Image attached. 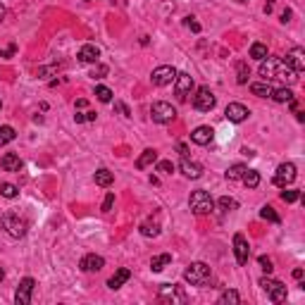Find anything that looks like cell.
I'll list each match as a JSON object with an SVG mask.
<instances>
[{
    "mask_svg": "<svg viewBox=\"0 0 305 305\" xmlns=\"http://www.w3.org/2000/svg\"><path fill=\"white\" fill-rule=\"evenodd\" d=\"M210 277H212V272H210V267L205 262H191L188 267L184 269V279L191 286H205L210 282Z\"/></svg>",
    "mask_w": 305,
    "mask_h": 305,
    "instance_id": "7a4b0ae2",
    "label": "cell"
},
{
    "mask_svg": "<svg viewBox=\"0 0 305 305\" xmlns=\"http://www.w3.org/2000/svg\"><path fill=\"white\" fill-rule=\"evenodd\" d=\"M181 172H184V177H188V179H200V177H203V167H200L198 162H191L188 158L181 160Z\"/></svg>",
    "mask_w": 305,
    "mask_h": 305,
    "instance_id": "ac0fdd59",
    "label": "cell"
},
{
    "mask_svg": "<svg viewBox=\"0 0 305 305\" xmlns=\"http://www.w3.org/2000/svg\"><path fill=\"white\" fill-rule=\"evenodd\" d=\"M177 70L172 67V65H162L158 70H153V84L155 86H169V84H174V79H177Z\"/></svg>",
    "mask_w": 305,
    "mask_h": 305,
    "instance_id": "ba28073f",
    "label": "cell"
},
{
    "mask_svg": "<svg viewBox=\"0 0 305 305\" xmlns=\"http://www.w3.org/2000/svg\"><path fill=\"white\" fill-rule=\"evenodd\" d=\"M153 162H158V150L145 148L143 153H141V158L136 160V167H139V169H145V167H148V164H153Z\"/></svg>",
    "mask_w": 305,
    "mask_h": 305,
    "instance_id": "7402d4cb",
    "label": "cell"
},
{
    "mask_svg": "<svg viewBox=\"0 0 305 305\" xmlns=\"http://www.w3.org/2000/svg\"><path fill=\"white\" fill-rule=\"evenodd\" d=\"M269 98H272V100H277V103H291V100H296V98H293V91L286 89V86H282V89H274Z\"/></svg>",
    "mask_w": 305,
    "mask_h": 305,
    "instance_id": "603a6c76",
    "label": "cell"
},
{
    "mask_svg": "<svg viewBox=\"0 0 305 305\" xmlns=\"http://www.w3.org/2000/svg\"><path fill=\"white\" fill-rule=\"evenodd\" d=\"M248 108L246 105H241V103H229L227 105V110H224V117L229 119V122H234V124H238V122H243V119H248Z\"/></svg>",
    "mask_w": 305,
    "mask_h": 305,
    "instance_id": "7c38bea8",
    "label": "cell"
},
{
    "mask_svg": "<svg viewBox=\"0 0 305 305\" xmlns=\"http://www.w3.org/2000/svg\"><path fill=\"white\" fill-rule=\"evenodd\" d=\"M0 196L2 198H17L19 188L15 186V184H0Z\"/></svg>",
    "mask_w": 305,
    "mask_h": 305,
    "instance_id": "1f68e13d",
    "label": "cell"
},
{
    "mask_svg": "<svg viewBox=\"0 0 305 305\" xmlns=\"http://www.w3.org/2000/svg\"><path fill=\"white\" fill-rule=\"evenodd\" d=\"M115 110H119V112H122V115H124V117H131V110L126 108L124 103H119V100H117V103H115Z\"/></svg>",
    "mask_w": 305,
    "mask_h": 305,
    "instance_id": "7bdbcfd3",
    "label": "cell"
},
{
    "mask_svg": "<svg viewBox=\"0 0 305 305\" xmlns=\"http://www.w3.org/2000/svg\"><path fill=\"white\" fill-rule=\"evenodd\" d=\"M158 172H162V174H172V172H174V162L172 160H160L158 162Z\"/></svg>",
    "mask_w": 305,
    "mask_h": 305,
    "instance_id": "8d00e7d4",
    "label": "cell"
},
{
    "mask_svg": "<svg viewBox=\"0 0 305 305\" xmlns=\"http://www.w3.org/2000/svg\"><path fill=\"white\" fill-rule=\"evenodd\" d=\"M141 234H143V236H158V234H160V227H158V224H141Z\"/></svg>",
    "mask_w": 305,
    "mask_h": 305,
    "instance_id": "ab89813d",
    "label": "cell"
},
{
    "mask_svg": "<svg viewBox=\"0 0 305 305\" xmlns=\"http://www.w3.org/2000/svg\"><path fill=\"white\" fill-rule=\"evenodd\" d=\"M150 117H153V122H158V124H169V122H174L177 110L172 108V103L158 100V103H153V108H150Z\"/></svg>",
    "mask_w": 305,
    "mask_h": 305,
    "instance_id": "5b68a950",
    "label": "cell"
},
{
    "mask_svg": "<svg viewBox=\"0 0 305 305\" xmlns=\"http://www.w3.org/2000/svg\"><path fill=\"white\" fill-rule=\"evenodd\" d=\"M288 17H291V10H284V15H282V22L286 24V22H288Z\"/></svg>",
    "mask_w": 305,
    "mask_h": 305,
    "instance_id": "681fc988",
    "label": "cell"
},
{
    "mask_svg": "<svg viewBox=\"0 0 305 305\" xmlns=\"http://www.w3.org/2000/svg\"><path fill=\"white\" fill-rule=\"evenodd\" d=\"M293 277H296V279H303V269H301V267L293 269Z\"/></svg>",
    "mask_w": 305,
    "mask_h": 305,
    "instance_id": "c3c4849f",
    "label": "cell"
},
{
    "mask_svg": "<svg viewBox=\"0 0 305 305\" xmlns=\"http://www.w3.org/2000/svg\"><path fill=\"white\" fill-rule=\"evenodd\" d=\"M260 217H262V219H267V222H274V224H279V222H282L279 215L274 212V208H272V205H265V208L260 210Z\"/></svg>",
    "mask_w": 305,
    "mask_h": 305,
    "instance_id": "d6a6232c",
    "label": "cell"
},
{
    "mask_svg": "<svg viewBox=\"0 0 305 305\" xmlns=\"http://www.w3.org/2000/svg\"><path fill=\"white\" fill-rule=\"evenodd\" d=\"M160 298H177V301H186V296L181 293V288L179 286H174V284H162L160 288Z\"/></svg>",
    "mask_w": 305,
    "mask_h": 305,
    "instance_id": "ffe728a7",
    "label": "cell"
},
{
    "mask_svg": "<svg viewBox=\"0 0 305 305\" xmlns=\"http://www.w3.org/2000/svg\"><path fill=\"white\" fill-rule=\"evenodd\" d=\"M105 74H108V67H105V65H98V62H95V67H93L91 76H93V79H103Z\"/></svg>",
    "mask_w": 305,
    "mask_h": 305,
    "instance_id": "60d3db41",
    "label": "cell"
},
{
    "mask_svg": "<svg viewBox=\"0 0 305 305\" xmlns=\"http://www.w3.org/2000/svg\"><path fill=\"white\" fill-rule=\"evenodd\" d=\"M86 105H89V103H86L84 98H79V100H76V108H86Z\"/></svg>",
    "mask_w": 305,
    "mask_h": 305,
    "instance_id": "f907efd6",
    "label": "cell"
},
{
    "mask_svg": "<svg viewBox=\"0 0 305 305\" xmlns=\"http://www.w3.org/2000/svg\"><path fill=\"white\" fill-rule=\"evenodd\" d=\"M79 267H81V272H100V269L105 267V260L100 255H95V253H89V255L81 258Z\"/></svg>",
    "mask_w": 305,
    "mask_h": 305,
    "instance_id": "5bb4252c",
    "label": "cell"
},
{
    "mask_svg": "<svg viewBox=\"0 0 305 305\" xmlns=\"http://www.w3.org/2000/svg\"><path fill=\"white\" fill-rule=\"evenodd\" d=\"M286 62L291 65V70L293 72H303L305 70V53H303V48H293L291 53L286 55Z\"/></svg>",
    "mask_w": 305,
    "mask_h": 305,
    "instance_id": "9a60e30c",
    "label": "cell"
},
{
    "mask_svg": "<svg viewBox=\"0 0 305 305\" xmlns=\"http://www.w3.org/2000/svg\"><path fill=\"white\" fill-rule=\"evenodd\" d=\"M236 67H238V76H236V81H238V84H246V81H248V76H251V72H248V65H246V62H238Z\"/></svg>",
    "mask_w": 305,
    "mask_h": 305,
    "instance_id": "d590c367",
    "label": "cell"
},
{
    "mask_svg": "<svg viewBox=\"0 0 305 305\" xmlns=\"http://www.w3.org/2000/svg\"><path fill=\"white\" fill-rule=\"evenodd\" d=\"M269 293V301L272 303H284L286 301V286L282 284V282H274V286L267 291Z\"/></svg>",
    "mask_w": 305,
    "mask_h": 305,
    "instance_id": "44dd1931",
    "label": "cell"
},
{
    "mask_svg": "<svg viewBox=\"0 0 305 305\" xmlns=\"http://www.w3.org/2000/svg\"><path fill=\"white\" fill-rule=\"evenodd\" d=\"M241 181H243L248 188H258V184H260V174H258L255 169H246L243 177H241Z\"/></svg>",
    "mask_w": 305,
    "mask_h": 305,
    "instance_id": "4316f807",
    "label": "cell"
},
{
    "mask_svg": "<svg viewBox=\"0 0 305 305\" xmlns=\"http://www.w3.org/2000/svg\"><path fill=\"white\" fill-rule=\"evenodd\" d=\"M251 57L253 60H265V57H267V46H265V43H253Z\"/></svg>",
    "mask_w": 305,
    "mask_h": 305,
    "instance_id": "4dcf8cb0",
    "label": "cell"
},
{
    "mask_svg": "<svg viewBox=\"0 0 305 305\" xmlns=\"http://www.w3.org/2000/svg\"><path fill=\"white\" fill-rule=\"evenodd\" d=\"M112 181H115V174H112L110 169H98V172H95V184H98V186L108 188V186H112Z\"/></svg>",
    "mask_w": 305,
    "mask_h": 305,
    "instance_id": "484cf974",
    "label": "cell"
},
{
    "mask_svg": "<svg viewBox=\"0 0 305 305\" xmlns=\"http://www.w3.org/2000/svg\"><path fill=\"white\" fill-rule=\"evenodd\" d=\"M191 91H193V76L186 72L177 74V79H174V93H177V98L186 100L191 95Z\"/></svg>",
    "mask_w": 305,
    "mask_h": 305,
    "instance_id": "30bf717a",
    "label": "cell"
},
{
    "mask_svg": "<svg viewBox=\"0 0 305 305\" xmlns=\"http://www.w3.org/2000/svg\"><path fill=\"white\" fill-rule=\"evenodd\" d=\"M95 117H98L95 112H86V122H95Z\"/></svg>",
    "mask_w": 305,
    "mask_h": 305,
    "instance_id": "7dc6e473",
    "label": "cell"
},
{
    "mask_svg": "<svg viewBox=\"0 0 305 305\" xmlns=\"http://www.w3.org/2000/svg\"><path fill=\"white\" fill-rule=\"evenodd\" d=\"M2 279H5V272H2V267H0V282H2Z\"/></svg>",
    "mask_w": 305,
    "mask_h": 305,
    "instance_id": "f5cc1de1",
    "label": "cell"
},
{
    "mask_svg": "<svg viewBox=\"0 0 305 305\" xmlns=\"http://www.w3.org/2000/svg\"><path fill=\"white\" fill-rule=\"evenodd\" d=\"M296 181V164L293 162H282L277 167V174H274V186L279 188H286L288 184Z\"/></svg>",
    "mask_w": 305,
    "mask_h": 305,
    "instance_id": "52a82bcc",
    "label": "cell"
},
{
    "mask_svg": "<svg viewBox=\"0 0 305 305\" xmlns=\"http://www.w3.org/2000/svg\"><path fill=\"white\" fill-rule=\"evenodd\" d=\"M15 136H17V134H15V129H12V126H0V145H7V143H12V141H15Z\"/></svg>",
    "mask_w": 305,
    "mask_h": 305,
    "instance_id": "f1b7e54d",
    "label": "cell"
},
{
    "mask_svg": "<svg viewBox=\"0 0 305 305\" xmlns=\"http://www.w3.org/2000/svg\"><path fill=\"white\" fill-rule=\"evenodd\" d=\"M188 208L196 212V215H210L215 210V200L208 191H193L188 198Z\"/></svg>",
    "mask_w": 305,
    "mask_h": 305,
    "instance_id": "3957f363",
    "label": "cell"
},
{
    "mask_svg": "<svg viewBox=\"0 0 305 305\" xmlns=\"http://www.w3.org/2000/svg\"><path fill=\"white\" fill-rule=\"evenodd\" d=\"M0 167H2L5 172H19V169H22V160H19L17 153H5V155L0 158Z\"/></svg>",
    "mask_w": 305,
    "mask_h": 305,
    "instance_id": "e0dca14e",
    "label": "cell"
},
{
    "mask_svg": "<svg viewBox=\"0 0 305 305\" xmlns=\"http://www.w3.org/2000/svg\"><path fill=\"white\" fill-rule=\"evenodd\" d=\"M0 108H2V103H0Z\"/></svg>",
    "mask_w": 305,
    "mask_h": 305,
    "instance_id": "db71d44e",
    "label": "cell"
},
{
    "mask_svg": "<svg viewBox=\"0 0 305 305\" xmlns=\"http://www.w3.org/2000/svg\"><path fill=\"white\" fill-rule=\"evenodd\" d=\"M169 262H172V255H169V253H162V255H155V258L150 260V269H153V272H162V269L167 267Z\"/></svg>",
    "mask_w": 305,
    "mask_h": 305,
    "instance_id": "cb8c5ba5",
    "label": "cell"
},
{
    "mask_svg": "<svg viewBox=\"0 0 305 305\" xmlns=\"http://www.w3.org/2000/svg\"><path fill=\"white\" fill-rule=\"evenodd\" d=\"M131 279V269H126V267H119L112 277L108 279V288H112V291H117V288L122 286V284H126Z\"/></svg>",
    "mask_w": 305,
    "mask_h": 305,
    "instance_id": "2e32d148",
    "label": "cell"
},
{
    "mask_svg": "<svg viewBox=\"0 0 305 305\" xmlns=\"http://www.w3.org/2000/svg\"><path fill=\"white\" fill-rule=\"evenodd\" d=\"M74 119H76V124H81V122H86V115H79V112H76Z\"/></svg>",
    "mask_w": 305,
    "mask_h": 305,
    "instance_id": "bcb514c9",
    "label": "cell"
},
{
    "mask_svg": "<svg viewBox=\"0 0 305 305\" xmlns=\"http://www.w3.org/2000/svg\"><path fill=\"white\" fill-rule=\"evenodd\" d=\"M241 301V296L236 293V291H224L222 296H219V305H229V303H238Z\"/></svg>",
    "mask_w": 305,
    "mask_h": 305,
    "instance_id": "836d02e7",
    "label": "cell"
},
{
    "mask_svg": "<svg viewBox=\"0 0 305 305\" xmlns=\"http://www.w3.org/2000/svg\"><path fill=\"white\" fill-rule=\"evenodd\" d=\"M217 98L215 93L208 89V86H203V89L196 91V95H193V108L198 110V112H210V110L215 108Z\"/></svg>",
    "mask_w": 305,
    "mask_h": 305,
    "instance_id": "8992f818",
    "label": "cell"
},
{
    "mask_svg": "<svg viewBox=\"0 0 305 305\" xmlns=\"http://www.w3.org/2000/svg\"><path fill=\"white\" fill-rule=\"evenodd\" d=\"M95 98H98L100 103H110V100H112V91H110L108 86H98V89H95Z\"/></svg>",
    "mask_w": 305,
    "mask_h": 305,
    "instance_id": "e575fe53",
    "label": "cell"
},
{
    "mask_svg": "<svg viewBox=\"0 0 305 305\" xmlns=\"http://www.w3.org/2000/svg\"><path fill=\"white\" fill-rule=\"evenodd\" d=\"M179 153H181V158H188V148L184 143H179Z\"/></svg>",
    "mask_w": 305,
    "mask_h": 305,
    "instance_id": "f6af8a7d",
    "label": "cell"
},
{
    "mask_svg": "<svg viewBox=\"0 0 305 305\" xmlns=\"http://www.w3.org/2000/svg\"><path fill=\"white\" fill-rule=\"evenodd\" d=\"M258 74L269 81V79H279V81H288V84H293L296 79H298V72H293L291 70V65H288L284 57H265V60H260V70Z\"/></svg>",
    "mask_w": 305,
    "mask_h": 305,
    "instance_id": "6da1fadb",
    "label": "cell"
},
{
    "mask_svg": "<svg viewBox=\"0 0 305 305\" xmlns=\"http://www.w3.org/2000/svg\"><path fill=\"white\" fill-rule=\"evenodd\" d=\"M301 196H303L301 191H284V193H282V200H284V203H296V200H301Z\"/></svg>",
    "mask_w": 305,
    "mask_h": 305,
    "instance_id": "f35d334b",
    "label": "cell"
},
{
    "mask_svg": "<svg viewBox=\"0 0 305 305\" xmlns=\"http://www.w3.org/2000/svg\"><path fill=\"white\" fill-rule=\"evenodd\" d=\"M2 17H5V7L0 5V22H2Z\"/></svg>",
    "mask_w": 305,
    "mask_h": 305,
    "instance_id": "816d5d0a",
    "label": "cell"
},
{
    "mask_svg": "<svg viewBox=\"0 0 305 305\" xmlns=\"http://www.w3.org/2000/svg\"><path fill=\"white\" fill-rule=\"evenodd\" d=\"M217 208H219L222 212H232V210L238 208V203H236L234 198H229V196H222L219 200H217Z\"/></svg>",
    "mask_w": 305,
    "mask_h": 305,
    "instance_id": "83f0119b",
    "label": "cell"
},
{
    "mask_svg": "<svg viewBox=\"0 0 305 305\" xmlns=\"http://www.w3.org/2000/svg\"><path fill=\"white\" fill-rule=\"evenodd\" d=\"M0 224H2V229L10 234L12 238H22V236L26 234V222H24L17 212H5L2 219H0Z\"/></svg>",
    "mask_w": 305,
    "mask_h": 305,
    "instance_id": "277c9868",
    "label": "cell"
},
{
    "mask_svg": "<svg viewBox=\"0 0 305 305\" xmlns=\"http://www.w3.org/2000/svg\"><path fill=\"white\" fill-rule=\"evenodd\" d=\"M34 286H36V282H34L31 277H24V279L19 282L17 291H15V303H17V305H29V303H31Z\"/></svg>",
    "mask_w": 305,
    "mask_h": 305,
    "instance_id": "9c48e42d",
    "label": "cell"
},
{
    "mask_svg": "<svg viewBox=\"0 0 305 305\" xmlns=\"http://www.w3.org/2000/svg\"><path fill=\"white\" fill-rule=\"evenodd\" d=\"M191 141L198 145H210L215 141V129L212 126H196L191 131Z\"/></svg>",
    "mask_w": 305,
    "mask_h": 305,
    "instance_id": "4fadbf2b",
    "label": "cell"
},
{
    "mask_svg": "<svg viewBox=\"0 0 305 305\" xmlns=\"http://www.w3.org/2000/svg\"><path fill=\"white\" fill-rule=\"evenodd\" d=\"M191 19L193 17H186V26H188V29H191V31H200V24H198V22H191Z\"/></svg>",
    "mask_w": 305,
    "mask_h": 305,
    "instance_id": "ee69618b",
    "label": "cell"
},
{
    "mask_svg": "<svg viewBox=\"0 0 305 305\" xmlns=\"http://www.w3.org/2000/svg\"><path fill=\"white\" fill-rule=\"evenodd\" d=\"M272 86H269L267 81H255V84H251V93L253 95H260V98H269L272 95Z\"/></svg>",
    "mask_w": 305,
    "mask_h": 305,
    "instance_id": "d4e9b609",
    "label": "cell"
},
{
    "mask_svg": "<svg viewBox=\"0 0 305 305\" xmlns=\"http://www.w3.org/2000/svg\"><path fill=\"white\" fill-rule=\"evenodd\" d=\"M112 203H115V193H108L105 203H103V212H110V210H112Z\"/></svg>",
    "mask_w": 305,
    "mask_h": 305,
    "instance_id": "b9f144b4",
    "label": "cell"
},
{
    "mask_svg": "<svg viewBox=\"0 0 305 305\" xmlns=\"http://www.w3.org/2000/svg\"><path fill=\"white\" fill-rule=\"evenodd\" d=\"M89 2H93V0H89Z\"/></svg>",
    "mask_w": 305,
    "mask_h": 305,
    "instance_id": "11a10c76",
    "label": "cell"
},
{
    "mask_svg": "<svg viewBox=\"0 0 305 305\" xmlns=\"http://www.w3.org/2000/svg\"><path fill=\"white\" fill-rule=\"evenodd\" d=\"M258 262H260V267H262V272H265V274H272L274 265H272V260H269L267 255H260V258H258Z\"/></svg>",
    "mask_w": 305,
    "mask_h": 305,
    "instance_id": "74e56055",
    "label": "cell"
},
{
    "mask_svg": "<svg viewBox=\"0 0 305 305\" xmlns=\"http://www.w3.org/2000/svg\"><path fill=\"white\" fill-rule=\"evenodd\" d=\"M248 167L246 164H232L229 169H227V179L229 181H238L241 177H243V172H246Z\"/></svg>",
    "mask_w": 305,
    "mask_h": 305,
    "instance_id": "f546056e",
    "label": "cell"
},
{
    "mask_svg": "<svg viewBox=\"0 0 305 305\" xmlns=\"http://www.w3.org/2000/svg\"><path fill=\"white\" fill-rule=\"evenodd\" d=\"M234 253H236V262H238V265H246V262H248L251 248H248V241H246L243 234H234Z\"/></svg>",
    "mask_w": 305,
    "mask_h": 305,
    "instance_id": "8fae6325",
    "label": "cell"
},
{
    "mask_svg": "<svg viewBox=\"0 0 305 305\" xmlns=\"http://www.w3.org/2000/svg\"><path fill=\"white\" fill-rule=\"evenodd\" d=\"M79 60H81V62H86V65H93V62H98V60H100V50H98L93 43H86V46L79 50Z\"/></svg>",
    "mask_w": 305,
    "mask_h": 305,
    "instance_id": "d6986e66",
    "label": "cell"
}]
</instances>
